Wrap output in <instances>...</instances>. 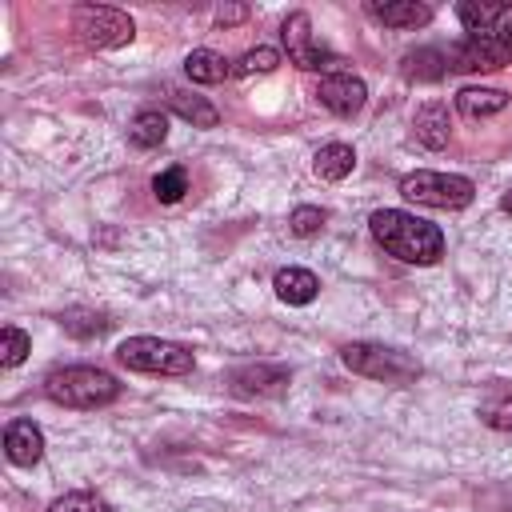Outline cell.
Masks as SVG:
<instances>
[{
	"mask_svg": "<svg viewBox=\"0 0 512 512\" xmlns=\"http://www.w3.org/2000/svg\"><path fill=\"white\" fill-rule=\"evenodd\" d=\"M512 60V48L488 32V36H464L448 48V64L460 68V72H492V68H504Z\"/></svg>",
	"mask_w": 512,
	"mask_h": 512,
	"instance_id": "8",
	"label": "cell"
},
{
	"mask_svg": "<svg viewBox=\"0 0 512 512\" xmlns=\"http://www.w3.org/2000/svg\"><path fill=\"white\" fill-rule=\"evenodd\" d=\"M168 100H172V108L184 116V120H192L196 128H212L216 124V108L208 104V100H200V96H192V92H168Z\"/></svg>",
	"mask_w": 512,
	"mask_h": 512,
	"instance_id": "22",
	"label": "cell"
},
{
	"mask_svg": "<svg viewBox=\"0 0 512 512\" xmlns=\"http://www.w3.org/2000/svg\"><path fill=\"white\" fill-rule=\"evenodd\" d=\"M284 384H288V372L276 364H252L232 376V388L240 396H276V392H284Z\"/></svg>",
	"mask_w": 512,
	"mask_h": 512,
	"instance_id": "11",
	"label": "cell"
},
{
	"mask_svg": "<svg viewBox=\"0 0 512 512\" xmlns=\"http://www.w3.org/2000/svg\"><path fill=\"white\" fill-rule=\"evenodd\" d=\"M116 360L132 372H156V376H184L192 372V352L176 340L160 336H132L116 348Z\"/></svg>",
	"mask_w": 512,
	"mask_h": 512,
	"instance_id": "3",
	"label": "cell"
},
{
	"mask_svg": "<svg viewBox=\"0 0 512 512\" xmlns=\"http://www.w3.org/2000/svg\"><path fill=\"white\" fill-rule=\"evenodd\" d=\"M368 12H372L380 24H388V28H420V24L432 20V8H428V4H416V0H384V4L372 0Z\"/></svg>",
	"mask_w": 512,
	"mask_h": 512,
	"instance_id": "12",
	"label": "cell"
},
{
	"mask_svg": "<svg viewBox=\"0 0 512 512\" xmlns=\"http://www.w3.org/2000/svg\"><path fill=\"white\" fill-rule=\"evenodd\" d=\"M312 168H316L320 180H344V176L356 168V152H352L348 144H324V148L316 152Z\"/></svg>",
	"mask_w": 512,
	"mask_h": 512,
	"instance_id": "18",
	"label": "cell"
},
{
	"mask_svg": "<svg viewBox=\"0 0 512 512\" xmlns=\"http://www.w3.org/2000/svg\"><path fill=\"white\" fill-rule=\"evenodd\" d=\"M48 512H108V500L96 492H64L48 504Z\"/></svg>",
	"mask_w": 512,
	"mask_h": 512,
	"instance_id": "25",
	"label": "cell"
},
{
	"mask_svg": "<svg viewBox=\"0 0 512 512\" xmlns=\"http://www.w3.org/2000/svg\"><path fill=\"white\" fill-rule=\"evenodd\" d=\"M340 360L368 376V380H384V384H408L420 376V364L400 352V348H384V344H344L340 348Z\"/></svg>",
	"mask_w": 512,
	"mask_h": 512,
	"instance_id": "4",
	"label": "cell"
},
{
	"mask_svg": "<svg viewBox=\"0 0 512 512\" xmlns=\"http://www.w3.org/2000/svg\"><path fill=\"white\" fill-rule=\"evenodd\" d=\"M4 456L20 468H32L44 456V432L32 420H12L4 428Z\"/></svg>",
	"mask_w": 512,
	"mask_h": 512,
	"instance_id": "10",
	"label": "cell"
},
{
	"mask_svg": "<svg viewBox=\"0 0 512 512\" xmlns=\"http://www.w3.org/2000/svg\"><path fill=\"white\" fill-rule=\"evenodd\" d=\"M316 100L332 112V116H356L368 100V88L360 76L352 72H328L320 84H316Z\"/></svg>",
	"mask_w": 512,
	"mask_h": 512,
	"instance_id": "9",
	"label": "cell"
},
{
	"mask_svg": "<svg viewBox=\"0 0 512 512\" xmlns=\"http://www.w3.org/2000/svg\"><path fill=\"white\" fill-rule=\"evenodd\" d=\"M500 208H504V212H512V192H504V196H500Z\"/></svg>",
	"mask_w": 512,
	"mask_h": 512,
	"instance_id": "30",
	"label": "cell"
},
{
	"mask_svg": "<svg viewBox=\"0 0 512 512\" xmlns=\"http://www.w3.org/2000/svg\"><path fill=\"white\" fill-rule=\"evenodd\" d=\"M152 192L160 204H176L184 192H188V172L184 168H164L156 180H152Z\"/></svg>",
	"mask_w": 512,
	"mask_h": 512,
	"instance_id": "24",
	"label": "cell"
},
{
	"mask_svg": "<svg viewBox=\"0 0 512 512\" xmlns=\"http://www.w3.org/2000/svg\"><path fill=\"white\" fill-rule=\"evenodd\" d=\"M64 328H68L72 336H100V332L108 328V320H104V316H92V312H68V316H64Z\"/></svg>",
	"mask_w": 512,
	"mask_h": 512,
	"instance_id": "28",
	"label": "cell"
},
{
	"mask_svg": "<svg viewBox=\"0 0 512 512\" xmlns=\"http://www.w3.org/2000/svg\"><path fill=\"white\" fill-rule=\"evenodd\" d=\"M372 236L384 244V252H392L404 264H436L444 252V232L412 212L400 208H380L372 212Z\"/></svg>",
	"mask_w": 512,
	"mask_h": 512,
	"instance_id": "1",
	"label": "cell"
},
{
	"mask_svg": "<svg viewBox=\"0 0 512 512\" xmlns=\"http://www.w3.org/2000/svg\"><path fill=\"white\" fill-rule=\"evenodd\" d=\"M456 108L468 116V120H484V116H496L508 108V96L500 88H460L456 92Z\"/></svg>",
	"mask_w": 512,
	"mask_h": 512,
	"instance_id": "15",
	"label": "cell"
},
{
	"mask_svg": "<svg viewBox=\"0 0 512 512\" xmlns=\"http://www.w3.org/2000/svg\"><path fill=\"white\" fill-rule=\"evenodd\" d=\"M504 8H508V4H476V0H468V4L456 8V16H460V24L468 28V36H488V32H496V24L504 20Z\"/></svg>",
	"mask_w": 512,
	"mask_h": 512,
	"instance_id": "17",
	"label": "cell"
},
{
	"mask_svg": "<svg viewBox=\"0 0 512 512\" xmlns=\"http://www.w3.org/2000/svg\"><path fill=\"white\" fill-rule=\"evenodd\" d=\"M444 72H448V52H440V48H416L404 56L408 80H440Z\"/></svg>",
	"mask_w": 512,
	"mask_h": 512,
	"instance_id": "19",
	"label": "cell"
},
{
	"mask_svg": "<svg viewBox=\"0 0 512 512\" xmlns=\"http://www.w3.org/2000/svg\"><path fill=\"white\" fill-rule=\"evenodd\" d=\"M272 284H276V296L284 304H312L316 292H320V280L308 268H280Z\"/></svg>",
	"mask_w": 512,
	"mask_h": 512,
	"instance_id": "14",
	"label": "cell"
},
{
	"mask_svg": "<svg viewBox=\"0 0 512 512\" xmlns=\"http://www.w3.org/2000/svg\"><path fill=\"white\" fill-rule=\"evenodd\" d=\"M72 28H76V36H80L88 48H120V44H128V40L136 36L132 16L120 12V8H104V4H84V8H76Z\"/></svg>",
	"mask_w": 512,
	"mask_h": 512,
	"instance_id": "6",
	"label": "cell"
},
{
	"mask_svg": "<svg viewBox=\"0 0 512 512\" xmlns=\"http://www.w3.org/2000/svg\"><path fill=\"white\" fill-rule=\"evenodd\" d=\"M28 348H32V340H28L20 328L4 324V332H0V364H4V368H16V364L28 356Z\"/></svg>",
	"mask_w": 512,
	"mask_h": 512,
	"instance_id": "26",
	"label": "cell"
},
{
	"mask_svg": "<svg viewBox=\"0 0 512 512\" xmlns=\"http://www.w3.org/2000/svg\"><path fill=\"white\" fill-rule=\"evenodd\" d=\"M480 420L496 432H512V388H492L480 404Z\"/></svg>",
	"mask_w": 512,
	"mask_h": 512,
	"instance_id": "21",
	"label": "cell"
},
{
	"mask_svg": "<svg viewBox=\"0 0 512 512\" xmlns=\"http://www.w3.org/2000/svg\"><path fill=\"white\" fill-rule=\"evenodd\" d=\"M412 132H416V140L424 144V148H444L448 140H452V120H448V108L444 104H424L420 112H416V120H412Z\"/></svg>",
	"mask_w": 512,
	"mask_h": 512,
	"instance_id": "13",
	"label": "cell"
},
{
	"mask_svg": "<svg viewBox=\"0 0 512 512\" xmlns=\"http://www.w3.org/2000/svg\"><path fill=\"white\" fill-rule=\"evenodd\" d=\"M280 40H284L288 60H292L296 68H304V72H316V68L336 64V56L312 36V20H308V12H292V16L284 20V28H280Z\"/></svg>",
	"mask_w": 512,
	"mask_h": 512,
	"instance_id": "7",
	"label": "cell"
},
{
	"mask_svg": "<svg viewBox=\"0 0 512 512\" xmlns=\"http://www.w3.org/2000/svg\"><path fill=\"white\" fill-rule=\"evenodd\" d=\"M244 16H248V8H240V4H236V8H220V12H216V20H220V24H236V20H244Z\"/></svg>",
	"mask_w": 512,
	"mask_h": 512,
	"instance_id": "29",
	"label": "cell"
},
{
	"mask_svg": "<svg viewBox=\"0 0 512 512\" xmlns=\"http://www.w3.org/2000/svg\"><path fill=\"white\" fill-rule=\"evenodd\" d=\"M48 400L68 404V408H104L120 396V384L112 372L104 368H88V364H72V368H56L44 380Z\"/></svg>",
	"mask_w": 512,
	"mask_h": 512,
	"instance_id": "2",
	"label": "cell"
},
{
	"mask_svg": "<svg viewBox=\"0 0 512 512\" xmlns=\"http://www.w3.org/2000/svg\"><path fill=\"white\" fill-rule=\"evenodd\" d=\"M276 64H280V52L260 44V48H248V52L236 60V68H232V72H236V76H264V72H272Z\"/></svg>",
	"mask_w": 512,
	"mask_h": 512,
	"instance_id": "23",
	"label": "cell"
},
{
	"mask_svg": "<svg viewBox=\"0 0 512 512\" xmlns=\"http://www.w3.org/2000/svg\"><path fill=\"white\" fill-rule=\"evenodd\" d=\"M164 136H168V116H164V112H156V108L140 112V116L128 124V140H132L136 148H160V144H164Z\"/></svg>",
	"mask_w": 512,
	"mask_h": 512,
	"instance_id": "20",
	"label": "cell"
},
{
	"mask_svg": "<svg viewBox=\"0 0 512 512\" xmlns=\"http://www.w3.org/2000/svg\"><path fill=\"white\" fill-rule=\"evenodd\" d=\"M324 208H312V204H300L292 216H288V228L296 232V236H316L320 228H324Z\"/></svg>",
	"mask_w": 512,
	"mask_h": 512,
	"instance_id": "27",
	"label": "cell"
},
{
	"mask_svg": "<svg viewBox=\"0 0 512 512\" xmlns=\"http://www.w3.org/2000/svg\"><path fill=\"white\" fill-rule=\"evenodd\" d=\"M400 196L412 200V204H424V208H464V204H472L476 188L464 176L420 168V172H412V176L400 180Z\"/></svg>",
	"mask_w": 512,
	"mask_h": 512,
	"instance_id": "5",
	"label": "cell"
},
{
	"mask_svg": "<svg viewBox=\"0 0 512 512\" xmlns=\"http://www.w3.org/2000/svg\"><path fill=\"white\" fill-rule=\"evenodd\" d=\"M184 76H188L192 84H220V80L228 76V60H224L220 52H212V48H196V52H188V60H184Z\"/></svg>",
	"mask_w": 512,
	"mask_h": 512,
	"instance_id": "16",
	"label": "cell"
}]
</instances>
